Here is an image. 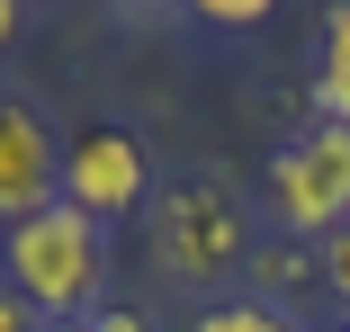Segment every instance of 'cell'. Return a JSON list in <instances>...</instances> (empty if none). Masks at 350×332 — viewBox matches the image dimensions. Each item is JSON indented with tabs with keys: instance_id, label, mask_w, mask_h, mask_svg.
I'll return each instance as SVG.
<instances>
[{
	"instance_id": "cell-9",
	"label": "cell",
	"mask_w": 350,
	"mask_h": 332,
	"mask_svg": "<svg viewBox=\"0 0 350 332\" xmlns=\"http://www.w3.org/2000/svg\"><path fill=\"white\" fill-rule=\"evenodd\" d=\"M314 270H323V296H332V305H350V225H341V234H323V260H314Z\"/></svg>"
},
{
	"instance_id": "cell-7",
	"label": "cell",
	"mask_w": 350,
	"mask_h": 332,
	"mask_svg": "<svg viewBox=\"0 0 350 332\" xmlns=\"http://www.w3.org/2000/svg\"><path fill=\"white\" fill-rule=\"evenodd\" d=\"M198 332H306L288 305H269V296H225V305H206Z\"/></svg>"
},
{
	"instance_id": "cell-14",
	"label": "cell",
	"mask_w": 350,
	"mask_h": 332,
	"mask_svg": "<svg viewBox=\"0 0 350 332\" xmlns=\"http://www.w3.org/2000/svg\"><path fill=\"white\" fill-rule=\"evenodd\" d=\"M341 332H350V323H341Z\"/></svg>"
},
{
	"instance_id": "cell-8",
	"label": "cell",
	"mask_w": 350,
	"mask_h": 332,
	"mask_svg": "<svg viewBox=\"0 0 350 332\" xmlns=\"http://www.w3.org/2000/svg\"><path fill=\"white\" fill-rule=\"evenodd\" d=\"M189 10L206 27H260V18H278V0H189Z\"/></svg>"
},
{
	"instance_id": "cell-13",
	"label": "cell",
	"mask_w": 350,
	"mask_h": 332,
	"mask_svg": "<svg viewBox=\"0 0 350 332\" xmlns=\"http://www.w3.org/2000/svg\"><path fill=\"white\" fill-rule=\"evenodd\" d=\"M126 10H171V0H126Z\"/></svg>"
},
{
	"instance_id": "cell-3",
	"label": "cell",
	"mask_w": 350,
	"mask_h": 332,
	"mask_svg": "<svg viewBox=\"0 0 350 332\" xmlns=\"http://www.w3.org/2000/svg\"><path fill=\"white\" fill-rule=\"evenodd\" d=\"M269 225L278 234H297V243H323L350 225V126H306L297 144H278L269 153Z\"/></svg>"
},
{
	"instance_id": "cell-6",
	"label": "cell",
	"mask_w": 350,
	"mask_h": 332,
	"mask_svg": "<svg viewBox=\"0 0 350 332\" xmlns=\"http://www.w3.org/2000/svg\"><path fill=\"white\" fill-rule=\"evenodd\" d=\"M314 117L350 126V0L323 10V54H314Z\"/></svg>"
},
{
	"instance_id": "cell-1",
	"label": "cell",
	"mask_w": 350,
	"mask_h": 332,
	"mask_svg": "<svg viewBox=\"0 0 350 332\" xmlns=\"http://www.w3.org/2000/svg\"><path fill=\"white\" fill-rule=\"evenodd\" d=\"M0 288H18L45 323L99 314V296H108V225H90L72 197H54L45 216L0 234Z\"/></svg>"
},
{
	"instance_id": "cell-5",
	"label": "cell",
	"mask_w": 350,
	"mask_h": 332,
	"mask_svg": "<svg viewBox=\"0 0 350 332\" xmlns=\"http://www.w3.org/2000/svg\"><path fill=\"white\" fill-rule=\"evenodd\" d=\"M54 197H63V135H54L45 99L0 90V234L45 216Z\"/></svg>"
},
{
	"instance_id": "cell-12",
	"label": "cell",
	"mask_w": 350,
	"mask_h": 332,
	"mask_svg": "<svg viewBox=\"0 0 350 332\" xmlns=\"http://www.w3.org/2000/svg\"><path fill=\"white\" fill-rule=\"evenodd\" d=\"M18 18H27V0H0V54L18 45Z\"/></svg>"
},
{
	"instance_id": "cell-11",
	"label": "cell",
	"mask_w": 350,
	"mask_h": 332,
	"mask_svg": "<svg viewBox=\"0 0 350 332\" xmlns=\"http://www.w3.org/2000/svg\"><path fill=\"white\" fill-rule=\"evenodd\" d=\"M0 332H45V314H36L18 288H0Z\"/></svg>"
},
{
	"instance_id": "cell-2",
	"label": "cell",
	"mask_w": 350,
	"mask_h": 332,
	"mask_svg": "<svg viewBox=\"0 0 350 332\" xmlns=\"http://www.w3.org/2000/svg\"><path fill=\"white\" fill-rule=\"evenodd\" d=\"M153 270L171 288H225L243 270V251H252V216H243V189L225 171H189L171 189H153Z\"/></svg>"
},
{
	"instance_id": "cell-10",
	"label": "cell",
	"mask_w": 350,
	"mask_h": 332,
	"mask_svg": "<svg viewBox=\"0 0 350 332\" xmlns=\"http://www.w3.org/2000/svg\"><path fill=\"white\" fill-rule=\"evenodd\" d=\"M45 332H144V314H126V305H99V314H72V323H45Z\"/></svg>"
},
{
	"instance_id": "cell-4",
	"label": "cell",
	"mask_w": 350,
	"mask_h": 332,
	"mask_svg": "<svg viewBox=\"0 0 350 332\" xmlns=\"http://www.w3.org/2000/svg\"><path fill=\"white\" fill-rule=\"evenodd\" d=\"M153 153L126 135V126H81L72 144H63V197L90 216V225H126V216H144L153 207Z\"/></svg>"
}]
</instances>
